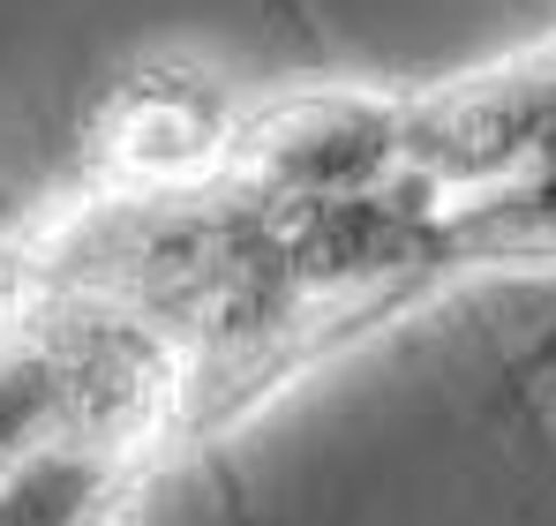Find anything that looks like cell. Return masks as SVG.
I'll return each mask as SVG.
<instances>
[{
  "mask_svg": "<svg viewBox=\"0 0 556 526\" xmlns=\"http://www.w3.org/2000/svg\"><path fill=\"white\" fill-rule=\"evenodd\" d=\"M113 466L84 451H30L0 474V526H105Z\"/></svg>",
  "mask_w": 556,
  "mask_h": 526,
  "instance_id": "6da1fadb",
  "label": "cell"
}]
</instances>
